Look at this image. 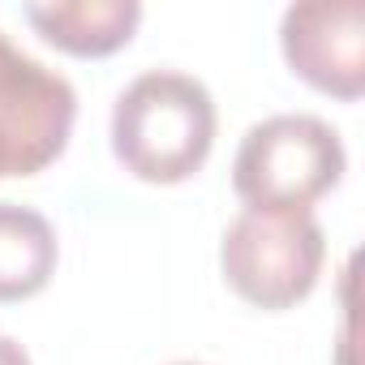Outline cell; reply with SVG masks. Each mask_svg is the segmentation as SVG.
Listing matches in <instances>:
<instances>
[{
	"instance_id": "cell-3",
	"label": "cell",
	"mask_w": 365,
	"mask_h": 365,
	"mask_svg": "<svg viewBox=\"0 0 365 365\" xmlns=\"http://www.w3.org/2000/svg\"><path fill=\"white\" fill-rule=\"evenodd\" d=\"M327 262V232L309 211H254L245 207L224 241L220 271L228 288L258 309H292L305 301Z\"/></svg>"
},
{
	"instance_id": "cell-7",
	"label": "cell",
	"mask_w": 365,
	"mask_h": 365,
	"mask_svg": "<svg viewBox=\"0 0 365 365\" xmlns=\"http://www.w3.org/2000/svg\"><path fill=\"white\" fill-rule=\"evenodd\" d=\"M56 228L18 202H0V301H26L56 275Z\"/></svg>"
},
{
	"instance_id": "cell-4",
	"label": "cell",
	"mask_w": 365,
	"mask_h": 365,
	"mask_svg": "<svg viewBox=\"0 0 365 365\" xmlns=\"http://www.w3.org/2000/svg\"><path fill=\"white\" fill-rule=\"evenodd\" d=\"M78 120V91L0 31V180L56 163Z\"/></svg>"
},
{
	"instance_id": "cell-8",
	"label": "cell",
	"mask_w": 365,
	"mask_h": 365,
	"mask_svg": "<svg viewBox=\"0 0 365 365\" xmlns=\"http://www.w3.org/2000/svg\"><path fill=\"white\" fill-rule=\"evenodd\" d=\"M0 365H31L26 348H22L14 335H0Z\"/></svg>"
},
{
	"instance_id": "cell-2",
	"label": "cell",
	"mask_w": 365,
	"mask_h": 365,
	"mask_svg": "<svg viewBox=\"0 0 365 365\" xmlns=\"http://www.w3.org/2000/svg\"><path fill=\"white\" fill-rule=\"evenodd\" d=\"M348 172L339 133L309 112H279L245 129L232 190L254 211H309Z\"/></svg>"
},
{
	"instance_id": "cell-9",
	"label": "cell",
	"mask_w": 365,
	"mask_h": 365,
	"mask_svg": "<svg viewBox=\"0 0 365 365\" xmlns=\"http://www.w3.org/2000/svg\"><path fill=\"white\" fill-rule=\"evenodd\" d=\"M172 365H202V361H172Z\"/></svg>"
},
{
	"instance_id": "cell-5",
	"label": "cell",
	"mask_w": 365,
	"mask_h": 365,
	"mask_svg": "<svg viewBox=\"0 0 365 365\" xmlns=\"http://www.w3.org/2000/svg\"><path fill=\"white\" fill-rule=\"evenodd\" d=\"M288 69L331 99H361L365 91V5L361 0H305L279 22Z\"/></svg>"
},
{
	"instance_id": "cell-1",
	"label": "cell",
	"mask_w": 365,
	"mask_h": 365,
	"mask_svg": "<svg viewBox=\"0 0 365 365\" xmlns=\"http://www.w3.org/2000/svg\"><path fill=\"white\" fill-rule=\"evenodd\" d=\"M215 146L211 91L176 69L133 78L112 103V155L146 185L190 180Z\"/></svg>"
},
{
	"instance_id": "cell-6",
	"label": "cell",
	"mask_w": 365,
	"mask_h": 365,
	"mask_svg": "<svg viewBox=\"0 0 365 365\" xmlns=\"http://www.w3.org/2000/svg\"><path fill=\"white\" fill-rule=\"evenodd\" d=\"M26 22L61 52L69 56H112L120 52L138 22V0H56V5H26Z\"/></svg>"
}]
</instances>
